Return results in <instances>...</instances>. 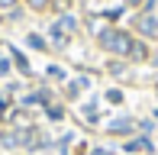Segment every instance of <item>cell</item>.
I'll return each instance as SVG.
<instances>
[{
	"instance_id": "5",
	"label": "cell",
	"mask_w": 158,
	"mask_h": 155,
	"mask_svg": "<svg viewBox=\"0 0 158 155\" xmlns=\"http://www.w3.org/2000/svg\"><path fill=\"white\" fill-rule=\"evenodd\" d=\"M126 149H129V152H148V149H152V142H148V139H135V142H129Z\"/></svg>"
},
{
	"instance_id": "10",
	"label": "cell",
	"mask_w": 158,
	"mask_h": 155,
	"mask_svg": "<svg viewBox=\"0 0 158 155\" xmlns=\"http://www.w3.org/2000/svg\"><path fill=\"white\" fill-rule=\"evenodd\" d=\"M13 3H16V0H0V10H10Z\"/></svg>"
},
{
	"instance_id": "7",
	"label": "cell",
	"mask_w": 158,
	"mask_h": 155,
	"mask_svg": "<svg viewBox=\"0 0 158 155\" xmlns=\"http://www.w3.org/2000/svg\"><path fill=\"white\" fill-rule=\"evenodd\" d=\"M29 45H32V48H39V52H45V48H48V45H45V42H42L39 36H29Z\"/></svg>"
},
{
	"instance_id": "6",
	"label": "cell",
	"mask_w": 158,
	"mask_h": 155,
	"mask_svg": "<svg viewBox=\"0 0 158 155\" xmlns=\"http://www.w3.org/2000/svg\"><path fill=\"white\" fill-rule=\"evenodd\" d=\"M48 116H52V119H61V116H64V110H61V107H55V103H48Z\"/></svg>"
},
{
	"instance_id": "3",
	"label": "cell",
	"mask_w": 158,
	"mask_h": 155,
	"mask_svg": "<svg viewBox=\"0 0 158 155\" xmlns=\"http://www.w3.org/2000/svg\"><path fill=\"white\" fill-rule=\"evenodd\" d=\"M106 132H113V136H126V132H132V119H113V123H106Z\"/></svg>"
},
{
	"instance_id": "2",
	"label": "cell",
	"mask_w": 158,
	"mask_h": 155,
	"mask_svg": "<svg viewBox=\"0 0 158 155\" xmlns=\"http://www.w3.org/2000/svg\"><path fill=\"white\" fill-rule=\"evenodd\" d=\"M135 29H139L142 36H148V39H158V19L155 16H139L135 19Z\"/></svg>"
},
{
	"instance_id": "1",
	"label": "cell",
	"mask_w": 158,
	"mask_h": 155,
	"mask_svg": "<svg viewBox=\"0 0 158 155\" xmlns=\"http://www.w3.org/2000/svg\"><path fill=\"white\" fill-rule=\"evenodd\" d=\"M100 45L110 55H119V58H132V61H145L148 58V48L142 45V42H135L123 29H103L100 32Z\"/></svg>"
},
{
	"instance_id": "4",
	"label": "cell",
	"mask_w": 158,
	"mask_h": 155,
	"mask_svg": "<svg viewBox=\"0 0 158 155\" xmlns=\"http://www.w3.org/2000/svg\"><path fill=\"white\" fill-rule=\"evenodd\" d=\"M106 71H110L113 78H126L129 68H126V61H110V65H106Z\"/></svg>"
},
{
	"instance_id": "9",
	"label": "cell",
	"mask_w": 158,
	"mask_h": 155,
	"mask_svg": "<svg viewBox=\"0 0 158 155\" xmlns=\"http://www.w3.org/2000/svg\"><path fill=\"white\" fill-rule=\"evenodd\" d=\"M29 6H32V10H45L48 0H29Z\"/></svg>"
},
{
	"instance_id": "8",
	"label": "cell",
	"mask_w": 158,
	"mask_h": 155,
	"mask_svg": "<svg viewBox=\"0 0 158 155\" xmlns=\"http://www.w3.org/2000/svg\"><path fill=\"white\" fill-rule=\"evenodd\" d=\"M106 100H110V103H123V94H119V90H110V94H106Z\"/></svg>"
},
{
	"instance_id": "12",
	"label": "cell",
	"mask_w": 158,
	"mask_h": 155,
	"mask_svg": "<svg viewBox=\"0 0 158 155\" xmlns=\"http://www.w3.org/2000/svg\"><path fill=\"white\" fill-rule=\"evenodd\" d=\"M94 155H106V152H100V149H97V152H94Z\"/></svg>"
},
{
	"instance_id": "11",
	"label": "cell",
	"mask_w": 158,
	"mask_h": 155,
	"mask_svg": "<svg viewBox=\"0 0 158 155\" xmlns=\"http://www.w3.org/2000/svg\"><path fill=\"white\" fill-rule=\"evenodd\" d=\"M126 3H129V6H139V3H145V0H126Z\"/></svg>"
}]
</instances>
